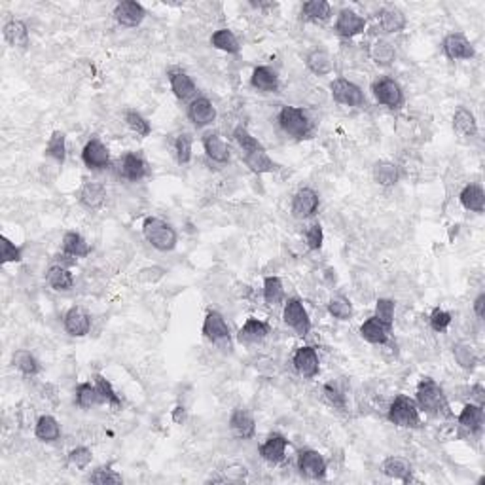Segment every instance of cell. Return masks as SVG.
Segmentation results:
<instances>
[{
  "mask_svg": "<svg viewBox=\"0 0 485 485\" xmlns=\"http://www.w3.org/2000/svg\"><path fill=\"white\" fill-rule=\"evenodd\" d=\"M393 328L379 321L378 316H370L361 324V336L362 339H366L368 343L372 345H385L389 341Z\"/></svg>",
  "mask_w": 485,
  "mask_h": 485,
  "instance_id": "484cf974",
  "label": "cell"
},
{
  "mask_svg": "<svg viewBox=\"0 0 485 485\" xmlns=\"http://www.w3.org/2000/svg\"><path fill=\"white\" fill-rule=\"evenodd\" d=\"M282 321L294 332L305 338L311 332V319L309 313L305 309L304 302L299 298H288L282 307Z\"/></svg>",
  "mask_w": 485,
  "mask_h": 485,
  "instance_id": "ba28073f",
  "label": "cell"
},
{
  "mask_svg": "<svg viewBox=\"0 0 485 485\" xmlns=\"http://www.w3.org/2000/svg\"><path fill=\"white\" fill-rule=\"evenodd\" d=\"M91 461H93V452H91L90 447L78 446L68 453V464L74 467V469L85 470L91 464Z\"/></svg>",
  "mask_w": 485,
  "mask_h": 485,
  "instance_id": "11a10c76",
  "label": "cell"
},
{
  "mask_svg": "<svg viewBox=\"0 0 485 485\" xmlns=\"http://www.w3.org/2000/svg\"><path fill=\"white\" fill-rule=\"evenodd\" d=\"M459 201H461V205H463L467 210H470V213H478V215H481L485 209L484 188H481L480 184H476V182L467 184V186L461 190V193H459Z\"/></svg>",
  "mask_w": 485,
  "mask_h": 485,
  "instance_id": "d6a6232c",
  "label": "cell"
},
{
  "mask_svg": "<svg viewBox=\"0 0 485 485\" xmlns=\"http://www.w3.org/2000/svg\"><path fill=\"white\" fill-rule=\"evenodd\" d=\"M242 159H245V165L248 169L256 173V175H267V173H277L281 169V165L273 161L270 158V154L265 152V148L262 150H256V152L242 154Z\"/></svg>",
  "mask_w": 485,
  "mask_h": 485,
  "instance_id": "f1b7e54d",
  "label": "cell"
},
{
  "mask_svg": "<svg viewBox=\"0 0 485 485\" xmlns=\"http://www.w3.org/2000/svg\"><path fill=\"white\" fill-rule=\"evenodd\" d=\"M46 281L57 292H68L74 288V275L68 267L59 264H53L46 271Z\"/></svg>",
  "mask_w": 485,
  "mask_h": 485,
  "instance_id": "1f68e13d",
  "label": "cell"
},
{
  "mask_svg": "<svg viewBox=\"0 0 485 485\" xmlns=\"http://www.w3.org/2000/svg\"><path fill=\"white\" fill-rule=\"evenodd\" d=\"M87 481L91 484H99V485H108V484H124V478L122 474H118L116 470H112L110 464H102V467H97L93 472L90 474Z\"/></svg>",
  "mask_w": 485,
  "mask_h": 485,
  "instance_id": "816d5d0a",
  "label": "cell"
},
{
  "mask_svg": "<svg viewBox=\"0 0 485 485\" xmlns=\"http://www.w3.org/2000/svg\"><path fill=\"white\" fill-rule=\"evenodd\" d=\"M23 260V250L17 247L16 242H11L10 239L2 235L0 238V264H16Z\"/></svg>",
  "mask_w": 485,
  "mask_h": 485,
  "instance_id": "db71d44e",
  "label": "cell"
},
{
  "mask_svg": "<svg viewBox=\"0 0 485 485\" xmlns=\"http://www.w3.org/2000/svg\"><path fill=\"white\" fill-rule=\"evenodd\" d=\"M378 16L379 27H381V31L387 34L402 33L407 25L406 14H404L400 8H396V6H387V8H383V10L379 11Z\"/></svg>",
  "mask_w": 485,
  "mask_h": 485,
  "instance_id": "4316f807",
  "label": "cell"
},
{
  "mask_svg": "<svg viewBox=\"0 0 485 485\" xmlns=\"http://www.w3.org/2000/svg\"><path fill=\"white\" fill-rule=\"evenodd\" d=\"M210 46L216 48V50L226 51V53H233V55H238L239 51H241V44H239L238 36L230 28H218V31H215L213 36H210Z\"/></svg>",
  "mask_w": 485,
  "mask_h": 485,
  "instance_id": "7bdbcfd3",
  "label": "cell"
},
{
  "mask_svg": "<svg viewBox=\"0 0 485 485\" xmlns=\"http://www.w3.org/2000/svg\"><path fill=\"white\" fill-rule=\"evenodd\" d=\"M485 390H484V385L481 383H476L470 387V398L474 400V404H478V406L484 407V402H485Z\"/></svg>",
  "mask_w": 485,
  "mask_h": 485,
  "instance_id": "be15d7a7",
  "label": "cell"
},
{
  "mask_svg": "<svg viewBox=\"0 0 485 485\" xmlns=\"http://www.w3.org/2000/svg\"><path fill=\"white\" fill-rule=\"evenodd\" d=\"M230 429L233 430V435L242 438V440H250L256 435L254 415L248 412L247 407H235L230 415Z\"/></svg>",
  "mask_w": 485,
  "mask_h": 485,
  "instance_id": "7402d4cb",
  "label": "cell"
},
{
  "mask_svg": "<svg viewBox=\"0 0 485 485\" xmlns=\"http://www.w3.org/2000/svg\"><path fill=\"white\" fill-rule=\"evenodd\" d=\"M304 238L309 250H319V248L322 247V242H324V232H322L321 224H319V222L309 224V226L305 228Z\"/></svg>",
  "mask_w": 485,
  "mask_h": 485,
  "instance_id": "6f0895ef",
  "label": "cell"
},
{
  "mask_svg": "<svg viewBox=\"0 0 485 485\" xmlns=\"http://www.w3.org/2000/svg\"><path fill=\"white\" fill-rule=\"evenodd\" d=\"M381 472H383L387 478H393V480L404 481V484H410L413 480L412 474V464L407 463L406 459L402 457H387L381 464Z\"/></svg>",
  "mask_w": 485,
  "mask_h": 485,
  "instance_id": "e575fe53",
  "label": "cell"
},
{
  "mask_svg": "<svg viewBox=\"0 0 485 485\" xmlns=\"http://www.w3.org/2000/svg\"><path fill=\"white\" fill-rule=\"evenodd\" d=\"M201 334L209 339L210 343L218 345L220 349H226V347L228 351L232 349V330H230V324L226 322L224 315L218 311H209L205 315Z\"/></svg>",
  "mask_w": 485,
  "mask_h": 485,
  "instance_id": "8992f818",
  "label": "cell"
},
{
  "mask_svg": "<svg viewBox=\"0 0 485 485\" xmlns=\"http://www.w3.org/2000/svg\"><path fill=\"white\" fill-rule=\"evenodd\" d=\"M93 383H95L97 390H99V395H101L102 404H110V406H119V404H122L118 393L114 390L112 383H110L107 378H102L101 373L93 375Z\"/></svg>",
  "mask_w": 485,
  "mask_h": 485,
  "instance_id": "681fc988",
  "label": "cell"
},
{
  "mask_svg": "<svg viewBox=\"0 0 485 485\" xmlns=\"http://www.w3.org/2000/svg\"><path fill=\"white\" fill-rule=\"evenodd\" d=\"M188 119L192 122L198 129H203V127H209L216 122V107L213 105L209 97L205 95H198L196 99L190 101L188 105Z\"/></svg>",
  "mask_w": 485,
  "mask_h": 485,
  "instance_id": "7c38bea8",
  "label": "cell"
},
{
  "mask_svg": "<svg viewBox=\"0 0 485 485\" xmlns=\"http://www.w3.org/2000/svg\"><path fill=\"white\" fill-rule=\"evenodd\" d=\"M299 474L309 480H324L326 478L328 463L321 453L315 449H299L298 452Z\"/></svg>",
  "mask_w": 485,
  "mask_h": 485,
  "instance_id": "4fadbf2b",
  "label": "cell"
},
{
  "mask_svg": "<svg viewBox=\"0 0 485 485\" xmlns=\"http://www.w3.org/2000/svg\"><path fill=\"white\" fill-rule=\"evenodd\" d=\"M173 148H175V156L178 164L188 165L190 161H192V150H193L192 135H188V133H181V135L175 139Z\"/></svg>",
  "mask_w": 485,
  "mask_h": 485,
  "instance_id": "f907efd6",
  "label": "cell"
},
{
  "mask_svg": "<svg viewBox=\"0 0 485 485\" xmlns=\"http://www.w3.org/2000/svg\"><path fill=\"white\" fill-rule=\"evenodd\" d=\"M82 161L87 169L91 171H102L110 165V150L101 139H90L82 148Z\"/></svg>",
  "mask_w": 485,
  "mask_h": 485,
  "instance_id": "5bb4252c",
  "label": "cell"
},
{
  "mask_svg": "<svg viewBox=\"0 0 485 485\" xmlns=\"http://www.w3.org/2000/svg\"><path fill=\"white\" fill-rule=\"evenodd\" d=\"M457 423L461 429L469 430L470 435H480L484 429V407L470 402L463 407V412L459 413Z\"/></svg>",
  "mask_w": 485,
  "mask_h": 485,
  "instance_id": "f546056e",
  "label": "cell"
},
{
  "mask_svg": "<svg viewBox=\"0 0 485 485\" xmlns=\"http://www.w3.org/2000/svg\"><path fill=\"white\" fill-rule=\"evenodd\" d=\"M146 17V10L142 8V4L135 2V0H125L119 2L114 8V19L122 25V27L135 28L139 27Z\"/></svg>",
  "mask_w": 485,
  "mask_h": 485,
  "instance_id": "e0dca14e",
  "label": "cell"
},
{
  "mask_svg": "<svg viewBox=\"0 0 485 485\" xmlns=\"http://www.w3.org/2000/svg\"><path fill=\"white\" fill-rule=\"evenodd\" d=\"M233 139H235V142H238L239 148L242 150V154L256 152V150H262V148H264L262 146V142H260L247 127H242V125L235 127V131H233Z\"/></svg>",
  "mask_w": 485,
  "mask_h": 485,
  "instance_id": "c3c4849f",
  "label": "cell"
},
{
  "mask_svg": "<svg viewBox=\"0 0 485 485\" xmlns=\"http://www.w3.org/2000/svg\"><path fill=\"white\" fill-rule=\"evenodd\" d=\"M173 421L178 425L184 423V421H186V410H184L182 406H176L175 412H173Z\"/></svg>",
  "mask_w": 485,
  "mask_h": 485,
  "instance_id": "03108f58",
  "label": "cell"
},
{
  "mask_svg": "<svg viewBox=\"0 0 485 485\" xmlns=\"http://www.w3.org/2000/svg\"><path fill=\"white\" fill-rule=\"evenodd\" d=\"M142 235L159 252H171L178 245V233L169 222L158 216H148L142 222Z\"/></svg>",
  "mask_w": 485,
  "mask_h": 485,
  "instance_id": "7a4b0ae2",
  "label": "cell"
},
{
  "mask_svg": "<svg viewBox=\"0 0 485 485\" xmlns=\"http://www.w3.org/2000/svg\"><path fill=\"white\" fill-rule=\"evenodd\" d=\"M124 122H125V125H127V127H129L133 133H137L139 137H148L150 133H152V125H150V122H148V119L144 118L139 110H133V108L125 110Z\"/></svg>",
  "mask_w": 485,
  "mask_h": 485,
  "instance_id": "bcb514c9",
  "label": "cell"
},
{
  "mask_svg": "<svg viewBox=\"0 0 485 485\" xmlns=\"http://www.w3.org/2000/svg\"><path fill=\"white\" fill-rule=\"evenodd\" d=\"M328 313L336 319V321H351L353 319V305L347 298L338 296L328 302Z\"/></svg>",
  "mask_w": 485,
  "mask_h": 485,
  "instance_id": "f5cc1de1",
  "label": "cell"
},
{
  "mask_svg": "<svg viewBox=\"0 0 485 485\" xmlns=\"http://www.w3.org/2000/svg\"><path fill=\"white\" fill-rule=\"evenodd\" d=\"M277 122L281 125V129L296 141L309 139L313 133V122L304 112V108L299 107H282L277 116Z\"/></svg>",
  "mask_w": 485,
  "mask_h": 485,
  "instance_id": "3957f363",
  "label": "cell"
},
{
  "mask_svg": "<svg viewBox=\"0 0 485 485\" xmlns=\"http://www.w3.org/2000/svg\"><path fill=\"white\" fill-rule=\"evenodd\" d=\"M270 334V324L265 321H260V319H247V322L239 328L238 332V341L242 345H254L264 341Z\"/></svg>",
  "mask_w": 485,
  "mask_h": 485,
  "instance_id": "cb8c5ba5",
  "label": "cell"
},
{
  "mask_svg": "<svg viewBox=\"0 0 485 485\" xmlns=\"http://www.w3.org/2000/svg\"><path fill=\"white\" fill-rule=\"evenodd\" d=\"M330 93L332 99L338 105L351 108H362L366 107V95L362 91L361 85H356L355 82H351L347 78H336L330 84Z\"/></svg>",
  "mask_w": 485,
  "mask_h": 485,
  "instance_id": "52a82bcc",
  "label": "cell"
},
{
  "mask_svg": "<svg viewBox=\"0 0 485 485\" xmlns=\"http://www.w3.org/2000/svg\"><path fill=\"white\" fill-rule=\"evenodd\" d=\"M78 203L87 210H99L107 203V188L101 182H84L78 190Z\"/></svg>",
  "mask_w": 485,
  "mask_h": 485,
  "instance_id": "d6986e66",
  "label": "cell"
},
{
  "mask_svg": "<svg viewBox=\"0 0 485 485\" xmlns=\"http://www.w3.org/2000/svg\"><path fill=\"white\" fill-rule=\"evenodd\" d=\"M165 267H159V265H150V267H142L139 273H137V279L144 284H156L158 281H161L165 277Z\"/></svg>",
  "mask_w": 485,
  "mask_h": 485,
  "instance_id": "91938a15",
  "label": "cell"
},
{
  "mask_svg": "<svg viewBox=\"0 0 485 485\" xmlns=\"http://www.w3.org/2000/svg\"><path fill=\"white\" fill-rule=\"evenodd\" d=\"M250 85L260 93H277L281 87V82H279V74L273 68L260 65L250 74Z\"/></svg>",
  "mask_w": 485,
  "mask_h": 485,
  "instance_id": "603a6c76",
  "label": "cell"
},
{
  "mask_svg": "<svg viewBox=\"0 0 485 485\" xmlns=\"http://www.w3.org/2000/svg\"><path fill=\"white\" fill-rule=\"evenodd\" d=\"M389 423L400 429H417L421 427V412L413 398L406 395H398L390 402L389 412H387Z\"/></svg>",
  "mask_w": 485,
  "mask_h": 485,
  "instance_id": "277c9868",
  "label": "cell"
},
{
  "mask_svg": "<svg viewBox=\"0 0 485 485\" xmlns=\"http://www.w3.org/2000/svg\"><path fill=\"white\" fill-rule=\"evenodd\" d=\"M305 67H307L309 73L315 74V76H328V74L334 73L332 55L326 50L315 48V50H311L305 55Z\"/></svg>",
  "mask_w": 485,
  "mask_h": 485,
  "instance_id": "4dcf8cb0",
  "label": "cell"
},
{
  "mask_svg": "<svg viewBox=\"0 0 485 485\" xmlns=\"http://www.w3.org/2000/svg\"><path fill=\"white\" fill-rule=\"evenodd\" d=\"M76 404H78L82 410H90V407L102 404L101 395H99L95 383L84 381V383H80L78 387H76Z\"/></svg>",
  "mask_w": 485,
  "mask_h": 485,
  "instance_id": "f6af8a7d",
  "label": "cell"
},
{
  "mask_svg": "<svg viewBox=\"0 0 485 485\" xmlns=\"http://www.w3.org/2000/svg\"><path fill=\"white\" fill-rule=\"evenodd\" d=\"M372 95L381 107H387L389 110H398L406 102L402 85L395 78H389V76H383V78H378L373 82Z\"/></svg>",
  "mask_w": 485,
  "mask_h": 485,
  "instance_id": "5b68a950",
  "label": "cell"
},
{
  "mask_svg": "<svg viewBox=\"0 0 485 485\" xmlns=\"http://www.w3.org/2000/svg\"><path fill=\"white\" fill-rule=\"evenodd\" d=\"M415 404H417L419 412H425L432 417H452L446 393L440 387V383H436L432 378H423L417 383Z\"/></svg>",
  "mask_w": 485,
  "mask_h": 485,
  "instance_id": "6da1fadb",
  "label": "cell"
},
{
  "mask_svg": "<svg viewBox=\"0 0 485 485\" xmlns=\"http://www.w3.org/2000/svg\"><path fill=\"white\" fill-rule=\"evenodd\" d=\"M302 16L305 21L326 23L332 17V6L326 0H307L302 4Z\"/></svg>",
  "mask_w": 485,
  "mask_h": 485,
  "instance_id": "74e56055",
  "label": "cell"
},
{
  "mask_svg": "<svg viewBox=\"0 0 485 485\" xmlns=\"http://www.w3.org/2000/svg\"><path fill=\"white\" fill-rule=\"evenodd\" d=\"M262 292H264V302L267 305H271V307L282 305L284 304V298H287V294H284V284H282L281 279L275 275L265 277L264 290H262Z\"/></svg>",
  "mask_w": 485,
  "mask_h": 485,
  "instance_id": "ee69618b",
  "label": "cell"
},
{
  "mask_svg": "<svg viewBox=\"0 0 485 485\" xmlns=\"http://www.w3.org/2000/svg\"><path fill=\"white\" fill-rule=\"evenodd\" d=\"M322 390H324L326 400L330 402L334 407H338V410H345V407H347V398H345L343 393H341L336 385H332V383L324 385V389Z\"/></svg>",
  "mask_w": 485,
  "mask_h": 485,
  "instance_id": "94428289",
  "label": "cell"
},
{
  "mask_svg": "<svg viewBox=\"0 0 485 485\" xmlns=\"http://www.w3.org/2000/svg\"><path fill=\"white\" fill-rule=\"evenodd\" d=\"M319 207H321V198H319V193H316L313 188H299L298 192L294 193L290 210H292L294 218H298V220H307V218H313V216L316 215Z\"/></svg>",
  "mask_w": 485,
  "mask_h": 485,
  "instance_id": "8fae6325",
  "label": "cell"
},
{
  "mask_svg": "<svg viewBox=\"0 0 485 485\" xmlns=\"http://www.w3.org/2000/svg\"><path fill=\"white\" fill-rule=\"evenodd\" d=\"M372 176L373 181L378 182L379 186L390 188L395 186L396 182L400 181V167L393 161H387V159H381L378 164H373L372 167Z\"/></svg>",
  "mask_w": 485,
  "mask_h": 485,
  "instance_id": "d590c367",
  "label": "cell"
},
{
  "mask_svg": "<svg viewBox=\"0 0 485 485\" xmlns=\"http://www.w3.org/2000/svg\"><path fill=\"white\" fill-rule=\"evenodd\" d=\"M63 328L73 338H84L91 330V315L84 307L74 305L63 316Z\"/></svg>",
  "mask_w": 485,
  "mask_h": 485,
  "instance_id": "2e32d148",
  "label": "cell"
},
{
  "mask_svg": "<svg viewBox=\"0 0 485 485\" xmlns=\"http://www.w3.org/2000/svg\"><path fill=\"white\" fill-rule=\"evenodd\" d=\"M34 436L44 444H53L61 438V425L53 415H40L34 425Z\"/></svg>",
  "mask_w": 485,
  "mask_h": 485,
  "instance_id": "8d00e7d4",
  "label": "cell"
},
{
  "mask_svg": "<svg viewBox=\"0 0 485 485\" xmlns=\"http://www.w3.org/2000/svg\"><path fill=\"white\" fill-rule=\"evenodd\" d=\"M46 158L53 159L57 165L65 164L67 159V135L65 131H53L50 137V141L46 144Z\"/></svg>",
  "mask_w": 485,
  "mask_h": 485,
  "instance_id": "ab89813d",
  "label": "cell"
},
{
  "mask_svg": "<svg viewBox=\"0 0 485 485\" xmlns=\"http://www.w3.org/2000/svg\"><path fill=\"white\" fill-rule=\"evenodd\" d=\"M11 364H14V368H17L23 375H27V378H34V375H38L40 372V362L36 361V356L27 349L16 351V353L11 355Z\"/></svg>",
  "mask_w": 485,
  "mask_h": 485,
  "instance_id": "b9f144b4",
  "label": "cell"
},
{
  "mask_svg": "<svg viewBox=\"0 0 485 485\" xmlns=\"http://www.w3.org/2000/svg\"><path fill=\"white\" fill-rule=\"evenodd\" d=\"M288 440L282 435H270L265 442L258 447L260 457L271 464H279L287 457Z\"/></svg>",
  "mask_w": 485,
  "mask_h": 485,
  "instance_id": "44dd1931",
  "label": "cell"
},
{
  "mask_svg": "<svg viewBox=\"0 0 485 485\" xmlns=\"http://www.w3.org/2000/svg\"><path fill=\"white\" fill-rule=\"evenodd\" d=\"M201 142H203L205 156H207L210 161H215V164L218 165H224L230 161V156H232L230 146H228V142L224 141L218 133H215V131L205 133L203 141Z\"/></svg>",
  "mask_w": 485,
  "mask_h": 485,
  "instance_id": "ffe728a7",
  "label": "cell"
},
{
  "mask_svg": "<svg viewBox=\"0 0 485 485\" xmlns=\"http://www.w3.org/2000/svg\"><path fill=\"white\" fill-rule=\"evenodd\" d=\"M472 309H474V315L478 316V319H484L485 316V294H478L474 299V304H472Z\"/></svg>",
  "mask_w": 485,
  "mask_h": 485,
  "instance_id": "e7e4bbea",
  "label": "cell"
},
{
  "mask_svg": "<svg viewBox=\"0 0 485 485\" xmlns=\"http://www.w3.org/2000/svg\"><path fill=\"white\" fill-rule=\"evenodd\" d=\"M453 131L459 137H467V139L478 135V122H476L474 112L469 108L459 107L453 114Z\"/></svg>",
  "mask_w": 485,
  "mask_h": 485,
  "instance_id": "836d02e7",
  "label": "cell"
},
{
  "mask_svg": "<svg viewBox=\"0 0 485 485\" xmlns=\"http://www.w3.org/2000/svg\"><path fill=\"white\" fill-rule=\"evenodd\" d=\"M453 356H455V362H457L459 366L467 370V372H472L476 364H478V356H476L474 349L469 343L453 345Z\"/></svg>",
  "mask_w": 485,
  "mask_h": 485,
  "instance_id": "7dc6e473",
  "label": "cell"
},
{
  "mask_svg": "<svg viewBox=\"0 0 485 485\" xmlns=\"http://www.w3.org/2000/svg\"><path fill=\"white\" fill-rule=\"evenodd\" d=\"M292 364L296 368V372L305 379H315L321 372V361H319V353L315 347L311 345H304L298 347L292 356Z\"/></svg>",
  "mask_w": 485,
  "mask_h": 485,
  "instance_id": "9a60e30c",
  "label": "cell"
},
{
  "mask_svg": "<svg viewBox=\"0 0 485 485\" xmlns=\"http://www.w3.org/2000/svg\"><path fill=\"white\" fill-rule=\"evenodd\" d=\"M167 78H169L171 91H173V95L178 101H192V99H196L198 85H196V82H193L190 74L181 70V68H175V70H171L167 74Z\"/></svg>",
  "mask_w": 485,
  "mask_h": 485,
  "instance_id": "ac0fdd59",
  "label": "cell"
},
{
  "mask_svg": "<svg viewBox=\"0 0 485 485\" xmlns=\"http://www.w3.org/2000/svg\"><path fill=\"white\" fill-rule=\"evenodd\" d=\"M395 307L396 305L393 299L379 298L378 304H375V313H373V316H378L383 324L393 328V324H395Z\"/></svg>",
  "mask_w": 485,
  "mask_h": 485,
  "instance_id": "9f6ffc18",
  "label": "cell"
},
{
  "mask_svg": "<svg viewBox=\"0 0 485 485\" xmlns=\"http://www.w3.org/2000/svg\"><path fill=\"white\" fill-rule=\"evenodd\" d=\"M245 476H247V469H245V467H232V469L226 470V478H224V480L241 481L245 480Z\"/></svg>",
  "mask_w": 485,
  "mask_h": 485,
  "instance_id": "6125c7cd",
  "label": "cell"
},
{
  "mask_svg": "<svg viewBox=\"0 0 485 485\" xmlns=\"http://www.w3.org/2000/svg\"><path fill=\"white\" fill-rule=\"evenodd\" d=\"M119 175L129 182H141L148 175L146 161L135 152H127L119 161Z\"/></svg>",
  "mask_w": 485,
  "mask_h": 485,
  "instance_id": "d4e9b609",
  "label": "cell"
},
{
  "mask_svg": "<svg viewBox=\"0 0 485 485\" xmlns=\"http://www.w3.org/2000/svg\"><path fill=\"white\" fill-rule=\"evenodd\" d=\"M429 321H430V328H432L435 332L442 334V332H446L447 328H449L453 316H452V313H447V311L436 307V309L432 311V315H430Z\"/></svg>",
  "mask_w": 485,
  "mask_h": 485,
  "instance_id": "680465c9",
  "label": "cell"
},
{
  "mask_svg": "<svg viewBox=\"0 0 485 485\" xmlns=\"http://www.w3.org/2000/svg\"><path fill=\"white\" fill-rule=\"evenodd\" d=\"M442 51L447 59L452 61H470L474 59L476 50L474 44L470 42V38L463 33H452L447 34L444 42H442Z\"/></svg>",
  "mask_w": 485,
  "mask_h": 485,
  "instance_id": "9c48e42d",
  "label": "cell"
},
{
  "mask_svg": "<svg viewBox=\"0 0 485 485\" xmlns=\"http://www.w3.org/2000/svg\"><path fill=\"white\" fill-rule=\"evenodd\" d=\"M364 31H366V19L361 14H356L351 8L339 10L336 23H334V33L338 34L339 38H355V36L362 34Z\"/></svg>",
  "mask_w": 485,
  "mask_h": 485,
  "instance_id": "30bf717a",
  "label": "cell"
},
{
  "mask_svg": "<svg viewBox=\"0 0 485 485\" xmlns=\"http://www.w3.org/2000/svg\"><path fill=\"white\" fill-rule=\"evenodd\" d=\"M2 36L11 48H19V50H25L31 42V36H28V27L21 19H10V21L4 23L2 27Z\"/></svg>",
  "mask_w": 485,
  "mask_h": 485,
  "instance_id": "83f0119b",
  "label": "cell"
},
{
  "mask_svg": "<svg viewBox=\"0 0 485 485\" xmlns=\"http://www.w3.org/2000/svg\"><path fill=\"white\" fill-rule=\"evenodd\" d=\"M63 252L70 254L76 260L87 258L91 254V247L78 232H67L63 238Z\"/></svg>",
  "mask_w": 485,
  "mask_h": 485,
  "instance_id": "60d3db41",
  "label": "cell"
},
{
  "mask_svg": "<svg viewBox=\"0 0 485 485\" xmlns=\"http://www.w3.org/2000/svg\"><path fill=\"white\" fill-rule=\"evenodd\" d=\"M370 57L378 67H390L396 61V48L387 38H378L370 48Z\"/></svg>",
  "mask_w": 485,
  "mask_h": 485,
  "instance_id": "f35d334b",
  "label": "cell"
}]
</instances>
